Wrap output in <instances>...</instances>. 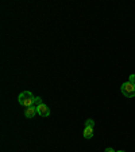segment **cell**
Returning <instances> with one entry per match:
<instances>
[{"label": "cell", "mask_w": 135, "mask_h": 152, "mask_svg": "<svg viewBox=\"0 0 135 152\" xmlns=\"http://www.w3.org/2000/svg\"><path fill=\"white\" fill-rule=\"evenodd\" d=\"M34 101L35 96L32 95L31 91H23L22 94H19L18 96V102L25 107H30V106H34Z\"/></svg>", "instance_id": "obj_1"}, {"label": "cell", "mask_w": 135, "mask_h": 152, "mask_svg": "<svg viewBox=\"0 0 135 152\" xmlns=\"http://www.w3.org/2000/svg\"><path fill=\"white\" fill-rule=\"evenodd\" d=\"M120 90H122V94L124 95V96H127V98H132V96H135V84L131 82H126L123 83L122 87H120Z\"/></svg>", "instance_id": "obj_2"}, {"label": "cell", "mask_w": 135, "mask_h": 152, "mask_svg": "<svg viewBox=\"0 0 135 152\" xmlns=\"http://www.w3.org/2000/svg\"><path fill=\"white\" fill-rule=\"evenodd\" d=\"M35 107H37V113L41 117H49L50 115V109L47 107V104L41 103V104H38V106H35Z\"/></svg>", "instance_id": "obj_3"}, {"label": "cell", "mask_w": 135, "mask_h": 152, "mask_svg": "<svg viewBox=\"0 0 135 152\" xmlns=\"http://www.w3.org/2000/svg\"><path fill=\"white\" fill-rule=\"evenodd\" d=\"M93 133H95V128L93 126H85L82 134H84L85 139H91V137L93 136Z\"/></svg>", "instance_id": "obj_4"}, {"label": "cell", "mask_w": 135, "mask_h": 152, "mask_svg": "<svg viewBox=\"0 0 135 152\" xmlns=\"http://www.w3.org/2000/svg\"><path fill=\"white\" fill-rule=\"evenodd\" d=\"M35 114H37V107H35V106H30V107H27L25 111V115L27 118H32Z\"/></svg>", "instance_id": "obj_5"}, {"label": "cell", "mask_w": 135, "mask_h": 152, "mask_svg": "<svg viewBox=\"0 0 135 152\" xmlns=\"http://www.w3.org/2000/svg\"><path fill=\"white\" fill-rule=\"evenodd\" d=\"M43 103V101H42L41 96H35V101H34V106H38V104Z\"/></svg>", "instance_id": "obj_6"}, {"label": "cell", "mask_w": 135, "mask_h": 152, "mask_svg": "<svg viewBox=\"0 0 135 152\" xmlns=\"http://www.w3.org/2000/svg\"><path fill=\"white\" fill-rule=\"evenodd\" d=\"M85 126H93L95 128V121L93 120H87V122H85Z\"/></svg>", "instance_id": "obj_7"}, {"label": "cell", "mask_w": 135, "mask_h": 152, "mask_svg": "<svg viewBox=\"0 0 135 152\" xmlns=\"http://www.w3.org/2000/svg\"><path fill=\"white\" fill-rule=\"evenodd\" d=\"M129 82H131V83H134V84H135V75H134V73H132V75H130Z\"/></svg>", "instance_id": "obj_8"}, {"label": "cell", "mask_w": 135, "mask_h": 152, "mask_svg": "<svg viewBox=\"0 0 135 152\" xmlns=\"http://www.w3.org/2000/svg\"><path fill=\"white\" fill-rule=\"evenodd\" d=\"M104 152H116V151H115L113 148H105V151Z\"/></svg>", "instance_id": "obj_9"}, {"label": "cell", "mask_w": 135, "mask_h": 152, "mask_svg": "<svg viewBox=\"0 0 135 152\" xmlns=\"http://www.w3.org/2000/svg\"><path fill=\"white\" fill-rule=\"evenodd\" d=\"M116 152H126V151H116Z\"/></svg>", "instance_id": "obj_10"}]
</instances>
